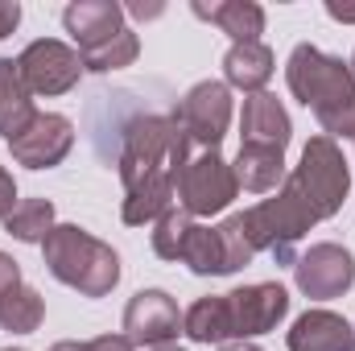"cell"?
Masks as SVG:
<instances>
[{"instance_id":"7c38bea8","label":"cell","mask_w":355,"mask_h":351,"mask_svg":"<svg viewBox=\"0 0 355 351\" xmlns=\"http://www.w3.org/2000/svg\"><path fill=\"white\" fill-rule=\"evenodd\" d=\"M71 145H75V124H71L67 116H58V112H37L33 124H29L17 141H8L12 162H17V166H29V170H50V166H58V162L71 153Z\"/></svg>"},{"instance_id":"8fae6325","label":"cell","mask_w":355,"mask_h":351,"mask_svg":"<svg viewBox=\"0 0 355 351\" xmlns=\"http://www.w3.org/2000/svg\"><path fill=\"white\" fill-rule=\"evenodd\" d=\"M293 281L314 302L339 298L355 285V257L343 244H314L293 261Z\"/></svg>"},{"instance_id":"7402d4cb","label":"cell","mask_w":355,"mask_h":351,"mask_svg":"<svg viewBox=\"0 0 355 351\" xmlns=\"http://www.w3.org/2000/svg\"><path fill=\"white\" fill-rule=\"evenodd\" d=\"M182 264H190V273H198V277H223V244H219V232L194 223L190 236H186V248H182Z\"/></svg>"},{"instance_id":"6da1fadb","label":"cell","mask_w":355,"mask_h":351,"mask_svg":"<svg viewBox=\"0 0 355 351\" xmlns=\"http://www.w3.org/2000/svg\"><path fill=\"white\" fill-rule=\"evenodd\" d=\"M190 137L178 116H137L124 128L120 182H124V223H157L178 198V178L190 162Z\"/></svg>"},{"instance_id":"e0dca14e","label":"cell","mask_w":355,"mask_h":351,"mask_svg":"<svg viewBox=\"0 0 355 351\" xmlns=\"http://www.w3.org/2000/svg\"><path fill=\"white\" fill-rule=\"evenodd\" d=\"M37 108L29 99V87L21 83V71L12 58H0V137L17 141L29 124H33Z\"/></svg>"},{"instance_id":"d4e9b609","label":"cell","mask_w":355,"mask_h":351,"mask_svg":"<svg viewBox=\"0 0 355 351\" xmlns=\"http://www.w3.org/2000/svg\"><path fill=\"white\" fill-rule=\"evenodd\" d=\"M215 232H219V244H223V273H236V268L252 264L257 248L248 244V236H244V219H240V215H227Z\"/></svg>"},{"instance_id":"e575fe53","label":"cell","mask_w":355,"mask_h":351,"mask_svg":"<svg viewBox=\"0 0 355 351\" xmlns=\"http://www.w3.org/2000/svg\"><path fill=\"white\" fill-rule=\"evenodd\" d=\"M352 141H355V132H352Z\"/></svg>"},{"instance_id":"30bf717a","label":"cell","mask_w":355,"mask_h":351,"mask_svg":"<svg viewBox=\"0 0 355 351\" xmlns=\"http://www.w3.org/2000/svg\"><path fill=\"white\" fill-rule=\"evenodd\" d=\"M178 331H182V310L166 289H141L124 306V339L132 348H166L178 339Z\"/></svg>"},{"instance_id":"f546056e","label":"cell","mask_w":355,"mask_h":351,"mask_svg":"<svg viewBox=\"0 0 355 351\" xmlns=\"http://www.w3.org/2000/svg\"><path fill=\"white\" fill-rule=\"evenodd\" d=\"M327 12L343 25H355V4H339V0H327Z\"/></svg>"},{"instance_id":"277c9868","label":"cell","mask_w":355,"mask_h":351,"mask_svg":"<svg viewBox=\"0 0 355 351\" xmlns=\"http://www.w3.org/2000/svg\"><path fill=\"white\" fill-rule=\"evenodd\" d=\"M42 252H46V268L62 285L79 289L83 298H103L120 281V257L112 252V244L95 240L91 232L75 228V223H58L46 236Z\"/></svg>"},{"instance_id":"9c48e42d","label":"cell","mask_w":355,"mask_h":351,"mask_svg":"<svg viewBox=\"0 0 355 351\" xmlns=\"http://www.w3.org/2000/svg\"><path fill=\"white\" fill-rule=\"evenodd\" d=\"M186 128V137L202 149H219V141L227 137V124H232V87L227 83H194L186 91V99L178 103L174 112Z\"/></svg>"},{"instance_id":"4316f807","label":"cell","mask_w":355,"mask_h":351,"mask_svg":"<svg viewBox=\"0 0 355 351\" xmlns=\"http://www.w3.org/2000/svg\"><path fill=\"white\" fill-rule=\"evenodd\" d=\"M12 207H17V182H12V174L0 166V219H8Z\"/></svg>"},{"instance_id":"cb8c5ba5","label":"cell","mask_w":355,"mask_h":351,"mask_svg":"<svg viewBox=\"0 0 355 351\" xmlns=\"http://www.w3.org/2000/svg\"><path fill=\"white\" fill-rule=\"evenodd\" d=\"M194 219L182 211V207H170L162 219H157V232H153V252L162 261H182V248H186V236H190Z\"/></svg>"},{"instance_id":"44dd1931","label":"cell","mask_w":355,"mask_h":351,"mask_svg":"<svg viewBox=\"0 0 355 351\" xmlns=\"http://www.w3.org/2000/svg\"><path fill=\"white\" fill-rule=\"evenodd\" d=\"M42 318H46V302H42V293L33 289V285H12L4 298H0V327L4 331H12V335H29V331H37L42 327Z\"/></svg>"},{"instance_id":"5bb4252c","label":"cell","mask_w":355,"mask_h":351,"mask_svg":"<svg viewBox=\"0 0 355 351\" xmlns=\"http://www.w3.org/2000/svg\"><path fill=\"white\" fill-rule=\"evenodd\" d=\"M240 137H244V145H265V149H281V153H285V145H289V137H293V124H289V112L281 108L277 95L257 91V95L244 99Z\"/></svg>"},{"instance_id":"3957f363","label":"cell","mask_w":355,"mask_h":351,"mask_svg":"<svg viewBox=\"0 0 355 351\" xmlns=\"http://www.w3.org/2000/svg\"><path fill=\"white\" fill-rule=\"evenodd\" d=\"M285 79L293 99H302L318 116L331 141L355 132V75L343 58L322 54L318 46H297L289 54Z\"/></svg>"},{"instance_id":"52a82bcc","label":"cell","mask_w":355,"mask_h":351,"mask_svg":"<svg viewBox=\"0 0 355 351\" xmlns=\"http://www.w3.org/2000/svg\"><path fill=\"white\" fill-rule=\"evenodd\" d=\"M240 194V182L232 162L219 149H202L198 157L186 162V170L178 178V207L194 219V215H219L232 207V198Z\"/></svg>"},{"instance_id":"ffe728a7","label":"cell","mask_w":355,"mask_h":351,"mask_svg":"<svg viewBox=\"0 0 355 351\" xmlns=\"http://www.w3.org/2000/svg\"><path fill=\"white\" fill-rule=\"evenodd\" d=\"M54 203L50 198H21L12 207V215L4 219V232L21 244H46V236L54 232Z\"/></svg>"},{"instance_id":"d6a6232c","label":"cell","mask_w":355,"mask_h":351,"mask_svg":"<svg viewBox=\"0 0 355 351\" xmlns=\"http://www.w3.org/2000/svg\"><path fill=\"white\" fill-rule=\"evenodd\" d=\"M4 351H25V348H4Z\"/></svg>"},{"instance_id":"603a6c76","label":"cell","mask_w":355,"mask_h":351,"mask_svg":"<svg viewBox=\"0 0 355 351\" xmlns=\"http://www.w3.org/2000/svg\"><path fill=\"white\" fill-rule=\"evenodd\" d=\"M137 54H141V37H137L132 29H120L112 42H103L99 50H87V54H79V58H83V71H91V75H107V71L132 67Z\"/></svg>"},{"instance_id":"4dcf8cb0","label":"cell","mask_w":355,"mask_h":351,"mask_svg":"<svg viewBox=\"0 0 355 351\" xmlns=\"http://www.w3.org/2000/svg\"><path fill=\"white\" fill-rule=\"evenodd\" d=\"M219 351H261V348L248 343V339H236V343H219Z\"/></svg>"},{"instance_id":"f1b7e54d","label":"cell","mask_w":355,"mask_h":351,"mask_svg":"<svg viewBox=\"0 0 355 351\" xmlns=\"http://www.w3.org/2000/svg\"><path fill=\"white\" fill-rule=\"evenodd\" d=\"M21 25V4L17 0H0V37H8Z\"/></svg>"},{"instance_id":"5b68a950","label":"cell","mask_w":355,"mask_h":351,"mask_svg":"<svg viewBox=\"0 0 355 351\" xmlns=\"http://www.w3.org/2000/svg\"><path fill=\"white\" fill-rule=\"evenodd\" d=\"M240 219H244V236H248V244L257 252H272L277 261L289 264L293 261V244L318 223V211L310 207L302 186L293 178H285L272 198L240 211Z\"/></svg>"},{"instance_id":"d6986e66","label":"cell","mask_w":355,"mask_h":351,"mask_svg":"<svg viewBox=\"0 0 355 351\" xmlns=\"http://www.w3.org/2000/svg\"><path fill=\"white\" fill-rule=\"evenodd\" d=\"M232 170H236L240 190L265 194V190H277V182L285 178V153L281 149H265V145H240Z\"/></svg>"},{"instance_id":"836d02e7","label":"cell","mask_w":355,"mask_h":351,"mask_svg":"<svg viewBox=\"0 0 355 351\" xmlns=\"http://www.w3.org/2000/svg\"><path fill=\"white\" fill-rule=\"evenodd\" d=\"M352 75H355V54H352Z\"/></svg>"},{"instance_id":"ac0fdd59","label":"cell","mask_w":355,"mask_h":351,"mask_svg":"<svg viewBox=\"0 0 355 351\" xmlns=\"http://www.w3.org/2000/svg\"><path fill=\"white\" fill-rule=\"evenodd\" d=\"M223 79L227 87H240L248 95L265 91V83L272 79V50L265 42H240L223 54Z\"/></svg>"},{"instance_id":"4fadbf2b","label":"cell","mask_w":355,"mask_h":351,"mask_svg":"<svg viewBox=\"0 0 355 351\" xmlns=\"http://www.w3.org/2000/svg\"><path fill=\"white\" fill-rule=\"evenodd\" d=\"M62 25L79 42V54H87V50H99L103 42H112L124 29V4H116V0H75V4H67Z\"/></svg>"},{"instance_id":"8992f818","label":"cell","mask_w":355,"mask_h":351,"mask_svg":"<svg viewBox=\"0 0 355 351\" xmlns=\"http://www.w3.org/2000/svg\"><path fill=\"white\" fill-rule=\"evenodd\" d=\"M293 182L302 186V194L310 198V207L318 211V219H331L343 211V198L352 190V170L339 153V145L331 137H314L306 149H302V162L293 170Z\"/></svg>"},{"instance_id":"2e32d148","label":"cell","mask_w":355,"mask_h":351,"mask_svg":"<svg viewBox=\"0 0 355 351\" xmlns=\"http://www.w3.org/2000/svg\"><path fill=\"white\" fill-rule=\"evenodd\" d=\"M194 12H198L202 21L219 25V29L232 37V46H240V42H261V33H265V8H261V4H252V0L194 4Z\"/></svg>"},{"instance_id":"83f0119b","label":"cell","mask_w":355,"mask_h":351,"mask_svg":"<svg viewBox=\"0 0 355 351\" xmlns=\"http://www.w3.org/2000/svg\"><path fill=\"white\" fill-rule=\"evenodd\" d=\"M12 285H21V268H17V261H12L8 252H0V298H4Z\"/></svg>"},{"instance_id":"9a60e30c","label":"cell","mask_w":355,"mask_h":351,"mask_svg":"<svg viewBox=\"0 0 355 351\" xmlns=\"http://www.w3.org/2000/svg\"><path fill=\"white\" fill-rule=\"evenodd\" d=\"M289 351H355V331L335 310H306L289 327Z\"/></svg>"},{"instance_id":"7a4b0ae2","label":"cell","mask_w":355,"mask_h":351,"mask_svg":"<svg viewBox=\"0 0 355 351\" xmlns=\"http://www.w3.org/2000/svg\"><path fill=\"white\" fill-rule=\"evenodd\" d=\"M289 314V293L277 281L261 285H244L219 298H198L186 314H182V331L194 343H227V339H257L272 331L281 318Z\"/></svg>"},{"instance_id":"484cf974","label":"cell","mask_w":355,"mask_h":351,"mask_svg":"<svg viewBox=\"0 0 355 351\" xmlns=\"http://www.w3.org/2000/svg\"><path fill=\"white\" fill-rule=\"evenodd\" d=\"M50 351H132V343L124 335H99V339H87V343H75V339H62Z\"/></svg>"},{"instance_id":"ba28073f","label":"cell","mask_w":355,"mask_h":351,"mask_svg":"<svg viewBox=\"0 0 355 351\" xmlns=\"http://www.w3.org/2000/svg\"><path fill=\"white\" fill-rule=\"evenodd\" d=\"M17 71H21V83L29 87V95H67L83 75V58H79V50H71L58 37H37L21 50Z\"/></svg>"},{"instance_id":"1f68e13d","label":"cell","mask_w":355,"mask_h":351,"mask_svg":"<svg viewBox=\"0 0 355 351\" xmlns=\"http://www.w3.org/2000/svg\"><path fill=\"white\" fill-rule=\"evenodd\" d=\"M153 351H186V348H174V343H166V348H153Z\"/></svg>"}]
</instances>
